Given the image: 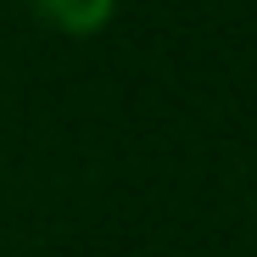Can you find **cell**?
Returning a JSON list of instances; mask_svg holds the SVG:
<instances>
[{
	"label": "cell",
	"instance_id": "1",
	"mask_svg": "<svg viewBox=\"0 0 257 257\" xmlns=\"http://www.w3.org/2000/svg\"><path fill=\"white\" fill-rule=\"evenodd\" d=\"M28 6L45 17L51 28H62V34H101L106 23H112V12H117V0H28Z\"/></svg>",
	"mask_w": 257,
	"mask_h": 257
}]
</instances>
